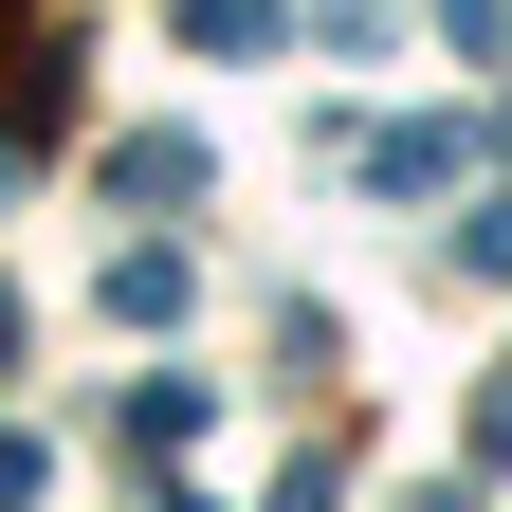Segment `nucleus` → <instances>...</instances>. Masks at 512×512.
Returning a JSON list of instances; mask_svg holds the SVG:
<instances>
[{"label": "nucleus", "mask_w": 512, "mask_h": 512, "mask_svg": "<svg viewBox=\"0 0 512 512\" xmlns=\"http://www.w3.org/2000/svg\"><path fill=\"white\" fill-rule=\"evenodd\" d=\"M183 439H202V384H128V458H147V476H165V458H183Z\"/></svg>", "instance_id": "obj_1"}, {"label": "nucleus", "mask_w": 512, "mask_h": 512, "mask_svg": "<svg viewBox=\"0 0 512 512\" xmlns=\"http://www.w3.org/2000/svg\"><path fill=\"white\" fill-rule=\"evenodd\" d=\"M183 37H220V55H256V37H275V0H183Z\"/></svg>", "instance_id": "obj_4"}, {"label": "nucleus", "mask_w": 512, "mask_h": 512, "mask_svg": "<svg viewBox=\"0 0 512 512\" xmlns=\"http://www.w3.org/2000/svg\"><path fill=\"white\" fill-rule=\"evenodd\" d=\"M110 311H128V330H165V311H183V256H165V238H128V256H110Z\"/></svg>", "instance_id": "obj_3"}, {"label": "nucleus", "mask_w": 512, "mask_h": 512, "mask_svg": "<svg viewBox=\"0 0 512 512\" xmlns=\"http://www.w3.org/2000/svg\"><path fill=\"white\" fill-rule=\"evenodd\" d=\"M458 275H512V183H494V202L458 220Z\"/></svg>", "instance_id": "obj_5"}, {"label": "nucleus", "mask_w": 512, "mask_h": 512, "mask_svg": "<svg viewBox=\"0 0 512 512\" xmlns=\"http://www.w3.org/2000/svg\"><path fill=\"white\" fill-rule=\"evenodd\" d=\"M275 512H348V476H330V458H293V476H275Z\"/></svg>", "instance_id": "obj_6"}, {"label": "nucleus", "mask_w": 512, "mask_h": 512, "mask_svg": "<svg viewBox=\"0 0 512 512\" xmlns=\"http://www.w3.org/2000/svg\"><path fill=\"white\" fill-rule=\"evenodd\" d=\"M0 494H19V512H37V439H19V421H0Z\"/></svg>", "instance_id": "obj_7"}, {"label": "nucleus", "mask_w": 512, "mask_h": 512, "mask_svg": "<svg viewBox=\"0 0 512 512\" xmlns=\"http://www.w3.org/2000/svg\"><path fill=\"white\" fill-rule=\"evenodd\" d=\"M110 183H128V202H202V147H183V128H147V147H110Z\"/></svg>", "instance_id": "obj_2"}, {"label": "nucleus", "mask_w": 512, "mask_h": 512, "mask_svg": "<svg viewBox=\"0 0 512 512\" xmlns=\"http://www.w3.org/2000/svg\"><path fill=\"white\" fill-rule=\"evenodd\" d=\"M0 348H19V293H0Z\"/></svg>", "instance_id": "obj_9"}, {"label": "nucleus", "mask_w": 512, "mask_h": 512, "mask_svg": "<svg viewBox=\"0 0 512 512\" xmlns=\"http://www.w3.org/2000/svg\"><path fill=\"white\" fill-rule=\"evenodd\" d=\"M421 512H476V494H458V476H439V494H421Z\"/></svg>", "instance_id": "obj_8"}]
</instances>
